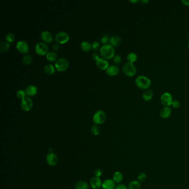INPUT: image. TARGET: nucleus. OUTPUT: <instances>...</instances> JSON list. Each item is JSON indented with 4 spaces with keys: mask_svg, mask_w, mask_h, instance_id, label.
Returning <instances> with one entry per match:
<instances>
[{
    "mask_svg": "<svg viewBox=\"0 0 189 189\" xmlns=\"http://www.w3.org/2000/svg\"><path fill=\"white\" fill-rule=\"evenodd\" d=\"M46 161L49 165L55 166L58 163V157L54 153H49L47 155Z\"/></svg>",
    "mask_w": 189,
    "mask_h": 189,
    "instance_id": "nucleus-11",
    "label": "nucleus"
},
{
    "mask_svg": "<svg viewBox=\"0 0 189 189\" xmlns=\"http://www.w3.org/2000/svg\"><path fill=\"white\" fill-rule=\"evenodd\" d=\"M76 189H89V185L84 181H79L75 185Z\"/></svg>",
    "mask_w": 189,
    "mask_h": 189,
    "instance_id": "nucleus-26",
    "label": "nucleus"
},
{
    "mask_svg": "<svg viewBox=\"0 0 189 189\" xmlns=\"http://www.w3.org/2000/svg\"><path fill=\"white\" fill-rule=\"evenodd\" d=\"M181 2L185 6H189V0H181Z\"/></svg>",
    "mask_w": 189,
    "mask_h": 189,
    "instance_id": "nucleus-42",
    "label": "nucleus"
},
{
    "mask_svg": "<svg viewBox=\"0 0 189 189\" xmlns=\"http://www.w3.org/2000/svg\"><path fill=\"white\" fill-rule=\"evenodd\" d=\"M119 72V68L115 65H111L108 67L106 69V73L107 75L110 76H115L118 74Z\"/></svg>",
    "mask_w": 189,
    "mask_h": 189,
    "instance_id": "nucleus-14",
    "label": "nucleus"
},
{
    "mask_svg": "<svg viewBox=\"0 0 189 189\" xmlns=\"http://www.w3.org/2000/svg\"><path fill=\"white\" fill-rule=\"evenodd\" d=\"M100 41L102 44H108V42L110 41V39L109 38L108 35H106V34H104V35H103L101 39H100Z\"/></svg>",
    "mask_w": 189,
    "mask_h": 189,
    "instance_id": "nucleus-33",
    "label": "nucleus"
},
{
    "mask_svg": "<svg viewBox=\"0 0 189 189\" xmlns=\"http://www.w3.org/2000/svg\"><path fill=\"white\" fill-rule=\"evenodd\" d=\"M110 44L113 47H117L121 43V38L119 35H113L110 39Z\"/></svg>",
    "mask_w": 189,
    "mask_h": 189,
    "instance_id": "nucleus-19",
    "label": "nucleus"
},
{
    "mask_svg": "<svg viewBox=\"0 0 189 189\" xmlns=\"http://www.w3.org/2000/svg\"><path fill=\"white\" fill-rule=\"evenodd\" d=\"M138 178L139 181H140V182H143V181L145 180L146 178V175L145 173H140L139 175V176H138Z\"/></svg>",
    "mask_w": 189,
    "mask_h": 189,
    "instance_id": "nucleus-36",
    "label": "nucleus"
},
{
    "mask_svg": "<svg viewBox=\"0 0 189 189\" xmlns=\"http://www.w3.org/2000/svg\"><path fill=\"white\" fill-rule=\"evenodd\" d=\"M80 47L84 51H89L92 48V45L90 42L86 41H84L80 44Z\"/></svg>",
    "mask_w": 189,
    "mask_h": 189,
    "instance_id": "nucleus-21",
    "label": "nucleus"
},
{
    "mask_svg": "<svg viewBox=\"0 0 189 189\" xmlns=\"http://www.w3.org/2000/svg\"><path fill=\"white\" fill-rule=\"evenodd\" d=\"M103 189H115V182L111 179H106L102 183Z\"/></svg>",
    "mask_w": 189,
    "mask_h": 189,
    "instance_id": "nucleus-18",
    "label": "nucleus"
},
{
    "mask_svg": "<svg viewBox=\"0 0 189 189\" xmlns=\"http://www.w3.org/2000/svg\"><path fill=\"white\" fill-rule=\"evenodd\" d=\"M38 89L34 85H29L25 89L26 94L28 96H33L37 94Z\"/></svg>",
    "mask_w": 189,
    "mask_h": 189,
    "instance_id": "nucleus-16",
    "label": "nucleus"
},
{
    "mask_svg": "<svg viewBox=\"0 0 189 189\" xmlns=\"http://www.w3.org/2000/svg\"><path fill=\"white\" fill-rule=\"evenodd\" d=\"M106 116L105 112L103 110L97 111L93 115V122L97 124H101L106 121Z\"/></svg>",
    "mask_w": 189,
    "mask_h": 189,
    "instance_id": "nucleus-5",
    "label": "nucleus"
},
{
    "mask_svg": "<svg viewBox=\"0 0 189 189\" xmlns=\"http://www.w3.org/2000/svg\"><path fill=\"white\" fill-rule=\"evenodd\" d=\"M90 184L93 189H99L101 188V186H102L101 180L99 177L95 176L91 179Z\"/></svg>",
    "mask_w": 189,
    "mask_h": 189,
    "instance_id": "nucleus-13",
    "label": "nucleus"
},
{
    "mask_svg": "<svg viewBox=\"0 0 189 189\" xmlns=\"http://www.w3.org/2000/svg\"><path fill=\"white\" fill-rule=\"evenodd\" d=\"M113 61L116 64H120L122 62V58L121 57L120 55H115L113 57Z\"/></svg>",
    "mask_w": 189,
    "mask_h": 189,
    "instance_id": "nucleus-35",
    "label": "nucleus"
},
{
    "mask_svg": "<svg viewBox=\"0 0 189 189\" xmlns=\"http://www.w3.org/2000/svg\"><path fill=\"white\" fill-rule=\"evenodd\" d=\"M140 2H141L143 4H146L147 3L149 2V1H147V0H142Z\"/></svg>",
    "mask_w": 189,
    "mask_h": 189,
    "instance_id": "nucleus-43",
    "label": "nucleus"
},
{
    "mask_svg": "<svg viewBox=\"0 0 189 189\" xmlns=\"http://www.w3.org/2000/svg\"><path fill=\"white\" fill-rule=\"evenodd\" d=\"M92 49L93 50H98L99 47H100V44L98 41H94L93 42V44H92Z\"/></svg>",
    "mask_w": 189,
    "mask_h": 189,
    "instance_id": "nucleus-34",
    "label": "nucleus"
},
{
    "mask_svg": "<svg viewBox=\"0 0 189 189\" xmlns=\"http://www.w3.org/2000/svg\"></svg>",
    "mask_w": 189,
    "mask_h": 189,
    "instance_id": "nucleus-47",
    "label": "nucleus"
},
{
    "mask_svg": "<svg viewBox=\"0 0 189 189\" xmlns=\"http://www.w3.org/2000/svg\"><path fill=\"white\" fill-rule=\"evenodd\" d=\"M153 98V92L150 89H147L144 91L142 94V98L146 101H150Z\"/></svg>",
    "mask_w": 189,
    "mask_h": 189,
    "instance_id": "nucleus-20",
    "label": "nucleus"
},
{
    "mask_svg": "<svg viewBox=\"0 0 189 189\" xmlns=\"http://www.w3.org/2000/svg\"><path fill=\"white\" fill-rule=\"evenodd\" d=\"M140 184L138 181H131L128 186L129 189H140Z\"/></svg>",
    "mask_w": 189,
    "mask_h": 189,
    "instance_id": "nucleus-28",
    "label": "nucleus"
},
{
    "mask_svg": "<svg viewBox=\"0 0 189 189\" xmlns=\"http://www.w3.org/2000/svg\"><path fill=\"white\" fill-rule=\"evenodd\" d=\"M137 59L138 56L134 52H130L127 55V60L129 63H134L137 61Z\"/></svg>",
    "mask_w": 189,
    "mask_h": 189,
    "instance_id": "nucleus-23",
    "label": "nucleus"
},
{
    "mask_svg": "<svg viewBox=\"0 0 189 189\" xmlns=\"http://www.w3.org/2000/svg\"><path fill=\"white\" fill-rule=\"evenodd\" d=\"M59 48H60V46H59V44H55L53 46V47H52L53 49L55 50V51L58 50L59 49Z\"/></svg>",
    "mask_w": 189,
    "mask_h": 189,
    "instance_id": "nucleus-41",
    "label": "nucleus"
},
{
    "mask_svg": "<svg viewBox=\"0 0 189 189\" xmlns=\"http://www.w3.org/2000/svg\"><path fill=\"white\" fill-rule=\"evenodd\" d=\"M93 189V188H92V189Z\"/></svg>",
    "mask_w": 189,
    "mask_h": 189,
    "instance_id": "nucleus-46",
    "label": "nucleus"
},
{
    "mask_svg": "<svg viewBox=\"0 0 189 189\" xmlns=\"http://www.w3.org/2000/svg\"><path fill=\"white\" fill-rule=\"evenodd\" d=\"M130 2H133V3H137L139 2V1L137 0V1H130Z\"/></svg>",
    "mask_w": 189,
    "mask_h": 189,
    "instance_id": "nucleus-44",
    "label": "nucleus"
},
{
    "mask_svg": "<svg viewBox=\"0 0 189 189\" xmlns=\"http://www.w3.org/2000/svg\"><path fill=\"white\" fill-rule=\"evenodd\" d=\"M33 106V100L31 98L26 97L23 99L21 100V108L25 111H28L29 110H31Z\"/></svg>",
    "mask_w": 189,
    "mask_h": 189,
    "instance_id": "nucleus-9",
    "label": "nucleus"
},
{
    "mask_svg": "<svg viewBox=\"0 0 189 189\" xmlns=\"http://www.w3.org/2000/svg\"><path fill=\"white\" fill-rule=\"evenodd\" d=\"M115 189H128L126 186L124 185L123 184H119L117 185L115 188Z\"/></svg>",
    "mask_w": 189,
    "mask_h": 189,
    "instance_id": "nucleus-40",
    "label": "nucleus"
},
{
    "mask_svg": "<svg viewBox=\"0 0 189 189\" xmlns=\"http://www.w3.org/2000/svg\"><path fill=\"white\" fill-rule=\"evenodd\" d=\"M46 57L49 61L54 62L57 59L58 55L55 52L50 51L48 52L47 54L46 55Z\"/></svg>",
    "mask_w": 189,
    "mask_h": 189,
    "instance_id": "nucleus-22",
    "label": "nucleus"
},
{
    "mask_svg": "<svg viewBox=\"0 0 189 189\" xmlns=\"http://www.w3.org/2000/svg\"><path fill=\"white\" fill-rule=\"evenodd\" d=\"M100 128L97 124H95L92 126L91 128V131L92 133V134L94 135H98L100 133Z\"/></svg>",
    "mask_w": 189,
    "mask_h": 189,
    "instance_id": "nucleus-30",
    "label": "nucleus"
},
{
    "mask_svg": "<svg viewBox=\"0 0 189 189\" xmlns=\"http://www.w3.org/2000/svg\"><path fill=\"white\" fill-rule=\"evenodd\" d=\"M26 94L25 91H24L22 89H20L19 91H17V97L18 98L21 99V100L26 97Z\"/></svg>",
    "mask_w": 189,
    "mask_h": 189,
    "instance_id": "nucleus-32",
    "label": "nucleus"
},
{
    "mask_svg": "<svg viewBox=\"0 0 189 189\" xmlns=\"http://www.w3.org/2000/svg\"><path fill=\"white\" fill-rule=\"evenodd\" d=\"M41 38L46 43H51L53 41V35L50 32L44 31L41 33Z\"/></svg>",
    "mask_w": 189,
    "mask_h": 189,
    "instance_id": "nucleus-15",
    "label": "nucleus"
},
{
    "mask_svg": "<svg viewBox=\"0 0 189 189\" xmlns=\"http://www.w3.org/2000/svg\"><path fill=\"white\" fill-rule=\"evenodd\" d=\"M96 64L99 69L102 70L106 69L108 67H109V62L107 61V59H105L104 58H102V57L99 58L96 61Z\"/></svg>",
    "mask_w": 189,
    "mask_h": 189,
    "instance_id": "nucleus-12",
    "label": "nucleus"
},
{
    "mask_svg": "<svg viewBox=\"0 0 189 189\" xmlns=\"http://www.w3.org/2000/svg\"><path fill=\"white\" fill-rule=\"evenodd\" d=\"M32 62V57L31 55H24L22 58V62L26 65L31 64Z\"/></svg>",
    "mask_w": 189,
    "mask_h": 189,
    "instance_id": "nucleus-29",
    "label": "nucleus"
},
{
    "mask_svg": "<svg viewBox=\"0 0 189 189\" xmlns=\"http://www.w3.org/2000/svg\"><path fill=\"white\" fill-rule=\"evenodd\" d=\"M171 114V109L169 106L164 107L160 112V117L163 119L168 118Z\"/></svg>",
    "mask_w": 189,
    "mask_h": 189,
    "instance_id": "nucleus-17",
    "label": "nucleus"
},
{
    "mask_svg": "<svg viewBox=\"0 0 189 189\" xmlns=\"http://www.w3.org/2000/svg\"><path fill=\"white\" fill-rule=\"evenodd\" d=\"M55 40L58 44H65L69 40V35L66 32H59L55 35Z\"/></svg>",
    "mask_w": 189,
    "mask_h": 189,
    "instance_id": "nucleus-7",
    "label": "nucleus"
},
{
    "mask_svg": "<svg viewBox=\"0 0 189 189\" xmlns=\"http://www.w3.org/2000/svg\"><path fill=\"white\" fill-rule=\"evenodd\" d=\"M113 178V181H114L115 182L120 183L121 181H122L123 178V174L119 171H117L114 173Z\"/></svg>",
    "mask_w": 189,
    "mask_h": 189,
    "instance_id": "nucleus-25",
    "label": "nucleus"
},
{
    "mask_svg": "<svg viewBox=\"0 0 189 189\" xmlns=\"http://www.w3.org/2000/svg\"><path fill=\"white\" fill-rule=\"evenodd\" d=\"M6 40L8 42H10V43H12L13 42L15 41V37L14 35L12 33H7L6 35Z\"/></svg>",
    "mask_w": 189,
    "mask_h": 189,
    "instance_id": "nucleus-31",
    "label": "nucleus"
},
{
    "mask_svg": "<svg viewBox=\"0 0 189 189\" xmlns=\"http://www.w3.org/2000/svg\"><path fill=\"white\" fill-rule=\"evenodd\" d=\"M135 84L140 89L147 90L151 86V80L147 77L140 75L135 79Z\"/></svg>",
    "mask_w": 189,
    "mask_h": 189,
    "instance_id": "nucleus-2",
    "label": "nucleus"
},
{
    "mask_svg": "<svg viewBox=\"0 0 189 189\" xmlns=\"http://www.w3.org/2000/svg\"><path fill=\"white\" fill-rule=\"evenodd\" d=\"M92 58L94 59V60H95L96 61L100 58L99 56L98 53H97V52L93 53L92 55Z\"/></svg>",
    "mask_w": 189,
    "mask_h": 189,
    "instance_id": "nucleus-39",
    "label": "nucleus"
},
{
    "mask_svg": "<svg viewBox=\"0 0 189 189\" xmlns=\"http://www.w3.org/2000/svg\"><path fill=\"white\" fill-rule=\"evenodd\" d=\"M69 62L67 58L62 57L58 59L55 63V68L59 72L66 71L69 67Z\"/></svg>",
    "mask_w": 189,
    "mask_h": 189,
    "instance_id": "nucleus-4",
    "label": "nucleus"
},
{
    "mask_svg": "<svg viewBox=\"0 0 189 189\" xmlns=\"http://www.w3.org/2000/svg\"><path fill=\"white\" fill-rule=\"evenodd\" d=\"M44 72L48 75H53L55 72V68L51 64H48L44 66Z\"/></svg>",
    "mask_w": 189,
    "mask_h": 189,
    "instance_id": "nucleus-24",
    "label": "nucleus"
},
{
    "mask_svg": "<svg viewBox=\"0 0 189 189\" xmlns=\"http://www.w3.org/2000/svg\"><path fill=\"white\" fill-rule=\"evenodd\" d=\"M103 172L102 170L100 169H97L95 170V171L94 174L95 175V177H99L102 176V175Z\"/></svg>",
    "mask_w": 189,
    "mask_h": 189,
    "instance_id": "nucleus-38",
    "label": "nucleus"
},
{
    "mask_svg": "<svg viewBox=\"0 0 189 189\" xmlns=\"http://www.w3.org/2000/svg\"><path fill=\"white\" fill-rule=\"evenodd\" d=\"M100 52L105 59H111L114 57V48L111 44H104L100 47Z\"/></svg>",
    "mask_w": 189,
    "mask_h": 189,
    "instance_id": "nucleus-1",
    "label": "nucleus"
},
{
    "mask_svg": "<svg viewBox=\"0 0 189 189\" xmlns=\"http://www.w3.org/2000/svg\"><path fill=\"white\" fill-rule=\"evenodd\" d=\"M171 105L174 108H179L180 106V103L178 100H173Z\"/></svg>",
    "mask_w": 189,
    "mask_h": 189,
    "instance_id": "nucleus-37",
    "label": "nucleus"
},
{
    "mask_svg": "<svg viewBox=\"0 0 189 189\" xmlns=\"http://www.w3.org/2000/svg\"><path fill=\"white\" fill-rule=\"evenodd\" d=\"M10 47V44L8 42H4L1 41L0 43V51L1 52L7 51Z\"/></svg>",
    "mask_w": 189,
    "mask_h": 189,
    "instance_id": "nucleus-27",
    "label": "nucleus"
},
{
    "mask_svg": "<svg viewBox=\"0 0 189 189\" xmlns=\"http://www.w3.org/2000/svg\"><path fill=\"white\" fill-rule=\"evenodd\" d=\"M16 47L18 51L24 54L27 53L30 49L28 44L24 40H20L18 41L16 44Z\"/></svg>",
    "mask_w": 189,
    "mask_h": 189,
    "instance_id": "nucleus-10",
    "label": "nucleus"
},
{
    "mask_svg": "<svg viewBox=\"0 0 189 189\" xmlns=\"http://www.w3.org/2000/svg\"><path fill=\"white\" fill-rule=\"evenodd\" d=\"M173 101V97L168 92H165L162 93L160 97L161 103L165 106H171Z\"/></svg>",
    "mask_w": 189,
    "mask_h": 189,
    "instance_id": "nucleus-8",
    "label": "nucleus"
},
{
    "mask_svg": "<svg viewBox=\"0 0 189 189\" xmlns=\"http://www.w3.org/2000/svg\"><path fill=\"white\" fill-rule=\"evenodd\" d=\"M35 51L39 55H47L48 52V47L44 42H40L35 44Z\"/></svg>",
    "mask_w": 189,
    "mask_h": 189,
    "instance_id": "nucleus-6",
    "label": "nucleus"
},
{
    "mask_svg": "<svg viewBox=\"0 0 189 189\" xmlns=\"http://www.w3.org/2000/svg\"><path fill=\"white\" fill-rule=\"evenodd\" d=\"M188 48H189V44H188Z\"/></svg>",
    "mask_w": 189,
    "mask_h": 189,
    "instance_id": "nucleus-45",
    "label": "nucleus"
},
{
    "mask_svg": "<svg viewBox=\"0 0 189 189\" xmlns=\"http://www.w3.org/2000/svg\"><path fill=\"white\" fill-rule=\"evenodd\" d=\"M123 71L125 75L129 77H134L137 73V69L133 63L127 62L123 67Z\"/></svg>",
    "mask_w": 189,
    "mask_h": 189,
    "instance_id": "nucleus-3",
    "label": "nucleus"
}]
</instances>
